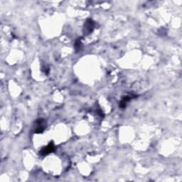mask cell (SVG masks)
Returning <instances> with one entry per match:
<instances>
[{
	"label": "cell",
	"instance_id": "cell-2",
	"mask_svg": "<svg viewBox=\"0 0 182 182\" xmlns=\"http://www.w3.org/2000/svg\"><path fill=\"white\" fill-rule=\"evenodd\" d=\"M55 150H56L55 145L53 144V142H51L49 143L47 146L44 147L41 149V150L39 152V154L42 156H46L50 154V153L53 152Z\"/></svg>",
	"mask_w": 182,
	"mask_h": 182
},
{
	"label": "cell",
	"instance_id": "cell-3",
	"mask_svg": "<svg viewBox=\"0 0 182 182\" xmlns=\"http://www.w3.org/2000/svg\"><path fill=\"white\" fill-rule=\"evenodd\" d=\"M36 128L35 129L34 132L35 133H42L44 129H45L46 123L43 119H38L36 121Z\"/></svg>",
	"mask_w": 182,
	"mask_h": 182
},
{
	"label": "cell",
	"instance_id": "cell-1",
	"mask_svg": "<svg viewBox=\"0 0 182 182\" xmlns=\"http://www.w3.org/2000/svg\"><path fill=\"white\" fill-rule=\"evenodd\" d=\"M95 28V22L91 19H88L85 22L84 26H83V32L84 35H89L90 33L93 32Z\"/></svg>",
	"mask_w": 182,
	"mask_h": 182
},
{
	"label": "cell",
	"instance_id": "cell-4",
	"mask_svg": "<svg viewBox=\"0 0 182 182\" xmlns=\"http://www.w3.org/2000/svg\"><path fill=\"white\" fill-rule=\"evenodd\" d=\"M133 95H127V96H124V97L123 98V99L121 100L120 102H119V106L122 109H124L126 108L127 106V103L129 102V100H132L133 98H135L136 96H134V97H132Z\"/></svg>",
	"mask_w": 182,
	"mask_h": 182
},
{
	"label": "cell",
	"instance_id": "cell-5",
	"mask_svg": "<svg viewBox=\"0 0 182 182\" xmlns=\"http://www.w3.org/2000/svg\"><path fill=\"white\" fill-rule=\"evenodd\" d=\"M74 48H75V50L76 52H78L81 50L82 42H81V40H80V38H77L76 41H75V44H74Z\"/></svg>",
	"mask_w": 182,
	"mask_h": 182
}]
</instances>
